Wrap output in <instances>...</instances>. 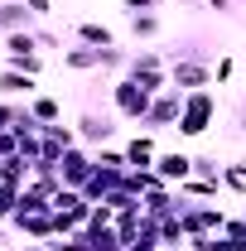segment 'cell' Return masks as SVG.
Instances as JSON below:
<instances>
[{"mask_svg": "<svg viewBox=\"0 0 246 251\" xmlns=\"http://www.w3.org/2000/svg\"><path fill=\"white\" fill-rule=\"evenodd\" d=\"M217 126V92L203 87V92H184V111H179V140H198Z\"/></svg>", "mask_w": 246, "mask_h": 251, "instance_id": "6da1fadb", "label": "cell"}, {"mask_svg": "<svg viewBox=\"0 0 246 251\" xmlns=\"http://www.w3.org/2000/svg\"><path fill=\"white\" fill-rule=\"evenodd\" d=\"M125 77H135L150 97H159V92H169V87H174V82H169V58H164V49H154V44H145V49H135V53H130Z\"/></svg>", "mask_w": 246, "mask_h": 251, "instance_id": "7a4b0ae2", "label": "cell"}, {"mask_svg": "<svg viewBox=\"0 0 246 251\" xmlns=\"http://www.w3.org/2000/svg\"><path fill=\"white\" fill-rule=\"evenodd\" d=\"M121 116L106 106V111H97V106H82V116H77V140L87 145V150H101V145H116L121 140Z\"/></svg>", "mask_w": 246, "mask_h": 251, "instance_id": "3957f363", "label": "cell"}, {"mask_svg": "<svg viewBox=\"0 0 246 251\" xmlns=\"http://www.w3.org/2000/svg\"><path fill=\"white\" fill-rule=\"evenodd\" d=\"M150 101H154V97L145 92L135 77H125V73L116 77V82H111V111H116L121 121L140 126V121H145V111H150Z\"/></svg>", "mask_w": 246, "mask_h": 251, "instance_id": "277c9868", "label": "cell"}, {"mask_svg": "<svg viewBox=\"0 0 246 251\" xmlns=\"http://www.w3.org/2000/svg\"><path fill=\"white\" fill-rule=\"evenodd\" d=\"M179 222H184L188 237H213V232L227 227V213L217 203H188V198H179Z\"/></svg>", "mask_w": 246, "mask_h": 251, "instance_id": "5b68a950", "label": "cell"}, {"mask_svg": "<svg viewBox=\"0 0 246 251\" xmlns=\"http://www.w3.org/2000/svg\"><path fill=\"white\" fill-rule=\"evenodd\" d=\"M10 227H15L20 242H49V237H58V232H53V208H49V203H44V208H20V213L10 218Z\"/></svg>", "mask_w": 246, "mask_h": 251, "instance_id": "8992f818", "label": "cell"}, {"mask_svg": "<svg viewBox=\"0 0 246 251\" xmlns=\"http://www.w3.org/2000/svg\"><path fill=\"white\" fill-rule=\"evenodd\" d=\"M179 111H184V92H179V87H169V92H159L150 101V111H145V130H150V135H159V130H169V126H179Z\"/></svg>", "mask_w": 246, "mask_h": 251, "instance_id": "52a82bcc", "label": "cell"}, {"mask_svg": "<svg viewBox=\"0 0 246 251\" xmlns=\"http://www.w3.org/2000/svg\"><path fill=\"white\" fill-rule=\"evenodd\" d=\"M92 169H97V159H92V150H87V145H73V150H63V159H58L63 188H77V193H82V184L92 179Z\"/></svg>", "mask_w": 246, "mask_h": 251, "instance_id": "ba28073f", "label": "cell"}, {"mask_svg": "<svg viewBox=\"0 0 246 251\" xmlns=\"http://www.w3.org/2000/svg\"><path fill=\"white\" fill-rule=\"evenodd\" d=\"M125 164L130 169H154V159H159V135L150 130H135V135H125Z\"/></svg>", "mask_w": 246, "mask_h": 251, "instance_id": "9c48e42d", "label": "cell"}, {"mask_svg": "<svg viewBox=\"0 0 246 251\" xmlns=\"http://www.w3.org/2000/svg\"><path fill=\"white\" fill-rule=\"evenodd\" d=\"M169 82L179 92H203L213 87V63H169Z\"/></svg>", "mask_w": 246, "mask_h": 251, "instance_id": "30bf717a", "label": "cell"}, {"mask_svg": "<svg viewBox=\"0 0 246 251\" xmlns=\"http://www.w3.org/2000/svg\"><path fill=\"white\" fill-rule=\"evenodd\" d=\"M39 92H44L39 77H29V73L0 63V97H5V101H29V97H39Z\"/></svg>", "mask_w": 246, "mask_h": 251, "instance_id": "8fae6325", "label": "cell"}, {"mask_svg": "<svg viewBox=\"0 0 246 251\" xmlns=\"http://www.w3.org/2000/svg\"><path fill=\"white\" fill-rule=\"evenodd\" d=\"M154 174L164 179V184H184V179H193V155L188 150H159V159H154Z\"/></svg>", "mask_w": 246, "mask_h": 251, "instance_id": "7c38bea8", "label": "cell"}, {"mask_svg": "<svg viewBox=\"0 0 246 251\" xmlns=\"http://www.w3.org/2000/svg\"><path fill=\"white\" fill-rule=\"evenodd\" d=\"M73 44H92V49H116L121 39L111 25H101V20H77L73 25Z\"/></svg>", "mask_w": 246, "mask_h": 251, "instance_id": "4fadbf2b", "label": "cell"}, {"mask_svg": "<svg viewBox=\"0 0 246 251\" xmlns=\"http://www.w3.org/2000/svg\"><path fill=\"white\" fill-rule=\"evenodd\" d=\"M125 29L135 44H159V34H164V15L159 10H145V15H125Z\"/></svg>", "mask_w": 246, "mask_h": 251, "instance_id": "5bb4252c", "label": "cell"}, {"mask_svg": "<svg viewBox=\"0 0 246 251\" xmlns=\"http://www.w3.org/2000/svg\"><path fill=\"white\" fill-rule=\"evenodd\" d=\"M58 63L68 73H101V49H92V44H68Z\"/></svg>", "mask_w": 246, "mask_h": 251, "instance_id": "9a60e30c", "label": "cell"}, {"mask_svg": "<svg viewBox=\"0 0 246 251\" xmlns=\"http://www.w3.org/2000/svg\"><path fill=\"white\" fill-rule=\"evenodd\" d=\"M39 15H34L25 0H0V34H15V29H34Z\"/></svg>", "mask_w": 246, "mask_h": 251, "instance_id": "2e32d148", "label": "cell"}, {"mask_svg": "<svg viewBox=\"0 0 246 251\" xmlns=\"http://www.w3.org/2000/svg\"><path fill=\"white\" fill-rule=\"evenodd\" d=\"M179 198H188V203L222 198V179H184V184H179Z\"/></svg>", "mask_w": 246, "mask_h": 251, "instance_id": "e0dca14e", "label": "cell"}, {"mask_svg": "<svg viewBox=\"0 0 246 251\" xmlns=\"http://www.w3.org/2000/svg\"><path fill=\"white\" fill-rule=\"evenodd\" d=\"M29 111L39 116L44 126H53V121H63V101L58 97H49V92H39V97H29Z\"/></svg>", "mask_w": 246, "mask_h": 251, "instance_id": "ac0fdd59", "label": "cell"}, {"mask_svg": "<svg viewBox=\"0 0 246 251\" xmlns=\"http://www.w3.org/2000/svg\"><path fill=\"white\" fill-rule=\"evenodd\" d=\"M34 39H39V53H44V58H63V49H68L63 34H53L49 25H34Z\"/></svg>", "mask_w": 246, "mask_h": 251, "instance_id": "d6986e66", "label": "cell"}, {"mask_svg": "<svg viewBox=\"0 0 246 251\" xmlns=\"http://www.w3.org/2000/svg\"><path fill=\"white\" fill-rule=\"evenodd\" d=\"M237 73H242V58H237V53H222V58H213V82H217V87L237 82Z\"/></svg>", "mask_w": 246, "mask_h": 251, "instance_id": "ffe728a7", "label": "cell"}, {"mask_svg": "<svg viewBox=\"0 0 246 251\" xmlns=\"http://www.w3.org/2000/svg\"><path fill=\"white\" fill-rule=\"evenodd\" d=\"M92 159L101 169H130L125 164V145H101V150H92Z\"/></svg>", "mask_w": 246, "mask_h": 251, "instance_id": "44dd1931", "label": "cell"}, {"mask_svg": "<svg viewBox=\"0 0 246 251\" xmlns=\"http://www.w3.org/2000/svg\"><path fill=\"white\" fill-rule=\"evenodd\" d=\"M87 232V227H82ZM87 242L92 251H121V237H116V227H101V232H87Z\"/></svg>", "mask_w": 246, "mask_h": 251, "instance_id": "7402d4cb", "label": "cell"}, {"mask_svg": "<svg viewBox=\"0 0 246 251\" xmlns=\"http://www.w3.org/2000/svg\"><path fill=\"white\" fill-rule=\"evenodd\" d=\"M193 179H222V164L213 155H193Z\"/></svg>", "mask_w": 246, "mask_h": 251, "instance_id": "603a6c76", "label": "cell"}, {"mask_svg": "<svg viewBox=\"0 0 246 251\" xmlns=\"http://www.w3.org/2000/svg\"><path fill=\"white\" fill-rule=\"evenodd\" d=\"M222 188L237 193V198H246V179L237 174V164H222Z\"/></svg>", "mask_w": 246, "mask_h": 251, "instance_id": "cb8c5ba5", "label": "cell"}, {"mask_svg": "<svg viewBox=\"0 0 246 251\" xmlns=\"http://www.w3.org/2000/svg\"><path fill=\"white\" fill-rule=\"evenodd\" d=\"M203 251H237V242H232L227 232H213V237L203 242Z\"/></svg>", "mask_w": 246, "mask_h": 251, "instance_id": "d4e9b609", "label": "cell"}, {"mask_svg": "<svg viewBox=\"0 0 246 251\" xmlns=\"http://www.w3.org/2000/svg\"><path fill=\"white\" fill-rule=\"evenodd\" d=\"M10 155H20V140H15V130H0V164Z\"/></svg>", "mask_w": 246, "mask_h": 251, "instance_id": "484cf974", "label": "cell"}, {"mask_svg": "<svg viewBox=\"0 0 246 251\" xmlns=\"http://www.w3.org/2000/svg\"><path fill=\"white\" fill-rule=\"evenodd\" d=\"M164 0H121V10L125 15H145V10H159Z\"/></svg>", "mask_w": 246, "mask_h": 251, "instance_id": "4316f807", "label": "cell"}, {"mask_svg": "<svg viewBox=\"0 0 246 251\" xmlns=\"http://www.w3.org/2000/svg\"><path fill=\"white\" fill-rule=\"evenodd\" d=\"M25 5H29L39 20H49V15H53V0H25Z\"/></svg>", "mask_w": 246, "mask_h": 251, "instance_id": "83f0119b", "label": "cell"}, {"mask_svg": "<svg viewBox=\"0 0 246 251\" xmlns=\"http://www.w3.org/2000/svg\"><path fill=\"white\" fill-rule=\"evenodd\" d=\"M15 242H20V237H15V227H10V222H0V251H10Z\"/></svg>", "mask_w": 246, "mask_h": 251, "instance_id": "f1b7e54d", "label": "cell"}, {"mask_svg": "<svg viewBox=\"0 0 246 251\" xmlns=\"http://www.w3.org/2000/svg\"><path fill=\"white\" fill-rule=\"evenodd\" d=\"M208 10L213 15H232V0H208Z\"/></svg>", "mask_w": 246, "mask_h": 251, "instance_id": "f546056e", "label": "cell"}, {"mask_svg": "<svg viewBox=\"0 0 246 251\" xmlns=\"http://www.w3.org/2000/svg\"><path fill=\"white\" fill-rule=\"evenodd\" d=\"M237 130H242V135H246V111H237Z\"/></svg>", "mask_w": 246, "mask_h": 251, "instance_id": "4dcf8cb0", "label": "cell"}, {"mask_svg": "<svg viewBox=\"0 0 246 251\" xmlns=\"http://www.w3.org/2000/svg\"><path fill=\"white\" fill-rule=\"evenodd\" d=\"M232 164H237V174H242V179H246V159H232Z\"/></svg>", "mask_w": 246, "mask_h": 251, "instance_id": "1f68e13d", "label": "cell"}, {"mask_svg": "<svg viewBox=\"0 0 246 251\" xmlns=\"http://www.w3.org/2000/svg\"><path fill=\"white\" fill-rule=\"evenodd\" d=\"M159 251H184V247H159Z\"/></svg>", "mask_w": 246, "mask_h": 251, "instance_id": "d6a6232c", "label": "cell"}, {"mask_svg": "<svg viewBox=\"0 0 246 251\" xmlns=\"http://www.w3.org/2000/svg\"><path fill=\"white\" fill-rule=\"evenodd\" d=\"M184 251H188V247H184Z\"/></svg>", "mask_w": 246, "mask_h": 251, "instance_id": "836d02e7", "label": "cell"}]
</instances>
